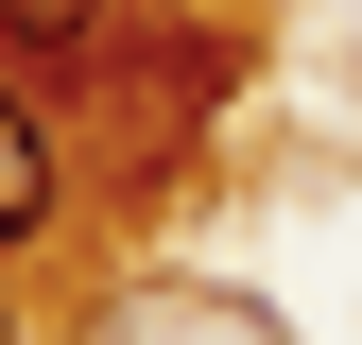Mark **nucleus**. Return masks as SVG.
Segmentation results:
<instances>
[{
	"instance_id": "3",
	"label": "nucleus",
	"mask_w": 362,
	"mask_h": 345,
	"mask_svg": "<svg viewBox=\"0 0 362 345\" xmlns=\"http://www.w3.org/2000/svg\"><path fill=\"white\" fill-rule=\"evenodd\" d=\"M0 345H18V311H0Z\"/></svg>"
},
{
	"instance_id": "2",
	"label": "nucleus",
	"mask_w": 362,
	"mask_h": 345,
	"mask_svg": "<svg viewBox=\"0 0 362 345\" xmlns=\"http://www.w3.org/2000/svg\"><path fill=\"white\" fill-rule=\"evenodd\" d=\"M0 52L18 69H104L121 52V0H0Z\"/></svg>"
},
{
	"instance_id": "1",
	"label": "nucleus",
	"mask_w": 362,
	"mask_h": 345,
	"mask_svg": "<svg viewBox=\"0 0 362 345\" xmlns=\"http://www.w3.org/2000/svg\"><path fill=\"white\" fill-rule=\"evenodd\" d=\"M52 225H69V139L18 86V52H0V242H52Z\"/></svg>"
}]
</instances>
